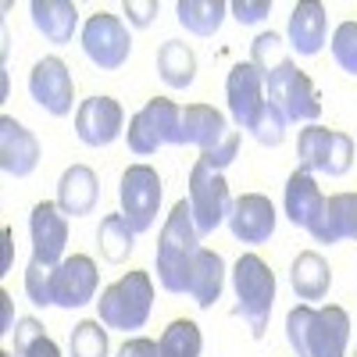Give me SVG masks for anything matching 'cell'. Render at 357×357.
I'll return each mask as SVG.
<instances>
[{
	"label": "cell",
	"instance_id": "36",
	"mask_svg": "<svg viewBox=\"0 0 357 357\" xmlns=\"http://www.w3.org/2000/svg\"><path fill=\"white\" fill-rule=\"evenodd\" d=\"M350 168H354V139L336 129V136H333V154H329V172H325V175L340 178V175H347Z\"/></svg>",
	"mask_w": 357,
	"mask_h": 357
},
{
	"label": "cell",
	"instance_id": "32",
	"mask_svg": "<svg viewBox=\"0 0 357 357\" xmlns=\"http://www.w3.org/2000/svg\"><path fill=\"white\" fill-rule=\"evenodd\" d=\"M25 296L36 307H54V268H47L40 261H29V268H25Z\"/></svg>",
	"mask_w": 357,
	"mask_h": 357
},
{
	"label": "cell",
	"instance_id": "9",
	"mask_svg": "<svg viewBox=\"0 0 357 357\" xmlns=\"http://www.w3.org/2000/svg\"><path fill=\"white\" fill-rule=\"evenodd\" d=\"M29 97H33L47 114L65 118L75 104V79L61 57H40L29 72Z\"/></svg>",
	"mask_w": 357,
	"mask_h": 357
},
{
	"label": "cell",
	"instance_id": "40",
	"mask_svg": "<svg viewBox=\"0 0 357 357\" xmlns=\"http://www.w3.org/2000/svg\"><path fill=\"white\" fill-rule=\"evenodd\" d=\"M40 336H47L40 318H18V325H15V354L22 357V354H25L29 347H33Z\"/></svg>",
	"mask_w": 357,
	"mask_h": 357
},
{
	"label": "cell",
	"instance_id": "13",
	"mask_svg": "<svg viewBox=\"0 0 357 357\" xmlns=\"http://www.w3.org/2000/svg\"><path fill=\"white\" fill-rule=\"evenodd\" d=\"M97 286H100L97 261L86 254H72L54 268V307H65V311L86 307L97 296Z\"/></svg>",
	"mask_w": 357,
	"mask_h": 357
},
{
	"label": "cell",
	"instance_id": "7",
	"mask_svg": "<svg viewBox=\"0 0 357 357\" xmlns=\"http://www.w3.org/2000/svg\"><path fill=\"white\" fill-rule=\"evenodd\" d=\"M79 43H82V54L100 72H118V68L129 61V54H132V33H129V25L118 18V15H107V11H97V15H89L82 22Z\"/></svg>",
	"mask_w": 357,
	"mask_h": 357
},
{
	"label": "cell",
	"instance_id": "43",
	"mask_svg": "<svg viewBox=\"0 0 357 357\" xmlns=\"http://www.w3.org/2000/svg\"><path fill=\"white\" fill-rule=\"evenodd\" d=\"M15 311H11V296L0 289V336H8V333H15Z\"/></svg>",
	"mask_w": 357,
	"mask_h": 357
},
{
	"label": "cell",
	"instance_id": "16",
	"mask_svg": "<svg viewBox=\"0 0 357 357\" xmlns=\"http://www.w3.org/2000/svg\"><path fill=\"white\" fill-rule=\"evenodd\" d=\"M311 240L314 243H340L354 240L357 243V193H333L325 197L318 218L311 222Z\"/></svg>",
	"mask_w": 357,
	"mask_h": 357
},
{
	"label": "cell",
	"instance_id": "8",
	"mask_svg": "<svg viewBox=\"0 0 357 357\" xmlns=\"http://www.w3.org/2000/svg\"><path fill=\"white\" fill-rule=\"evenodd\" d=\"M190 211H193V225L200 232V240L204 236H211L218 225L229 222V211H232V193H229V183H225V175L215 172V168H207L204 161L193 165L190 172Z\"/></svg>",
	"mask_w": 357,
	"mask_h": 357
},
{
	"label": "cell",
	"instance_id": "20",
	"mask_svg": "<svg viewBox=\"0 0 357 357\" xmlns=\"http://www.w3.org/2000/svg\"><path fill=\"white\" fill-rule=\"evenodd\" d=\"M229 122H225V114L211 104H190L183 107V143L197 146L200 154L207 151H215L218 143L229 139Z\"/></svg>",
	"mask_w": 357,
	"mask_h": 357
},
{
	"label": "cell",
	"instance_id": "31",
	"mask_svg": "<svg viewBox=\"0 0 357 357\" xmlns=\"http://www.w3.org/2000/svg\"><path fill=\"white\" fill-rule=\"evenodd\" d=\"M286 40L279 33H257L254 43H250V65L261 72V75H272L275 68H282L289 61V54H286Z\"/></svg>",
	"mask_w": 357,
	"mask_h": 357
},
{
	"label": "cell",
	"instance_id": "18",
	"mask_svg": "<svg viewBox=\"0 0 357 357\" xmlns=\"http://www.w3.org/2000/svg\"><path fill=\"white\" fill-rule=\"evenodd\" d=\"M100 197V183H97V172L89 165H72L61 172L57 178V207L68 215V218H82V215H93Z\"/></svg>",
	"mask_w": 357,
	"mask_h": 357
},
{
	"label": "cell",
	"instance_id": "34",
	"mask_svg": "<svg viewBox=\"0 0 357 357\" xmlns=\"http://www.w3.org/2000/svg\"><path fill=\"white\" fill-rule=\"evenodd\" d=\"M286 114L268 100V107L261 111V118H257V126L250 129V136L261 143V146H282V139H286Z\"/></svg>",
	"mask_w": 357,
	"mask_h": 357
},
{
	"label": "cell",
	"instance_id": "2",
	"mask_svg": "<svg viewBox=\"0 0 357 357\" xmlns=\"http://www.w3.org/2000/svg\"><path fill=\"white\" fill-rule=\"evenodd\" d=\"M200 254V232L193 225V211H190V200H178L172 207V215L161 225L158 236V282L165 293L183 296L190 289V272H193V261Z\"/></svg>",
	"mask_w": 357,
	"mask_h": 357
},
{
	"label": "cell",
	"instance_id": "1",
	"mask_svg": "<svg viewBox=\"0 0 357 357\" xmlns=\"http://www.w3.org/2000/svg\"><path fill=\"white\" fill-rule=\"evenodd\" d=\"M286 340L293 347V357H347L350 314L336 304H296L286 314Z\"/></svg>",
	"mask_w": 357,
	"mask_h": 357
},
{
	"label": "cell",
	"instance_id": "35",
	"mask_svg": "<svg viewBox=\"0 0 357 357\" xmlns=\"http://www.w3.org/2000/svg\"><path fill=\"white\" fill-rule=\"evenodd\" d=\"M126 143H129V151H132L136 158H151V154H158V151H161V139H158V132L151 129V122H146V118H143L139 111L129 118Z\"/></svg>",
	"mask_w": 357,
	"mask_h": 357
},
{
	"label": "cell",
	"instance_id": "6",
	"mask_svg": "<svg viewBox=\"0 0 357 357\" xmlns=\"http://www.w3.org/2000/svg\"><path fill=\"white\" fill-rule=\"evenodd\" d=\"M118 204H122V215L132 225L136 236L151 232L161 211V175L151 165H129L122 172V183H118Z\"/></svg>",
	"mask_w": 357,
	"mask_h": 357
},
{
	"label": "cell",
	"instance_id": "22",
	"mask_svg": "<svg viewBox=\"0 0 357 357\" xmlns=\"http://www.w3.org/2000/svg\"><path fill=\"white\" fill-rule=\"evenodd\" d=\"M321 204H325V197H321V190H318V183H314V175H307V172L296 168V172L286 178V190H282V211H286V218H289L296 229H311V222H314L318 211H321Z\"/></svg>",
	"mask_w": 357,
	"mask_h": 357
},
{
	"label": "cell",
	"instance_id": "3",
	"mask_svg": "<svg viewBox=\"0 0 357 357\" xmlns=\"http://www.w3.org/2000/svg\"><path fill=\"white\" fill-rule=\"evenodd\" d=\"M232 293L236 314L250 325V336L261 340L275 307V272L268 268V261L257 254H243L232 264Z\"/></svg>",
	"mask_w": 357,
	"mask_h": 357
},
{
	"label": "cell",
	"instance_id": "19",
	"mask_svg": "<svg viewBox=\"0 0 357 357\" xmlns=\"http://www.w3.org/2000/svg\"><path fill=\"white\" fill-rule=\"evenodd\" d=\"M29 15H33L36 33L54 47H65V43L75 40V33H82L79 8L72 4V0H33V4H29Z\"/></svg>",
	"mask_w": 357,
	"mask_h": 357
},
{
	"label": "cell",
	"instance_id": "28",
	"mask_svg": "<svg viewBox=\"0 0 357 357\" xmlns=\"http://www.w3.org/2000/svg\"><path fill=\"white\" fill-rule=\"evenodd\" d=\"M139 114L151 122V129L158 132L161 146H183V107L168 97H154L139 107Z\"/></svg>",
	"mask_w": 357,
	"mask_h": 357
},
{
	"label": "cell",
	"instance_id": "4",
	"mask_svg": "<svg viewBox=\"0 0 357 357\" xmlns=\"http://www.w3.org/2000/svg\"><path fill=\"white\" fill-rule=\"evenodd\" d=\"M151 311H154V282L146 272H126L97 301V318L107 329H118V333L143 329Z\"/></svg>",
	"mask_w": 357,
	"mask_h": 357
},
{
	"label": "cell",
	"instance_id": "25",
	"mask_svg": "<svg viewBox=\"0 0 357 357\" xmlns=\"http://www.w3.org/2000/svg\"><path fill=\"white\" fill-rule=\"evenodd\" d=\"M225 15H229L225 0H178L175 4L178 25L193 36H215L225 22Z\"/></svg>",
	"mask_w": 357,
	"mask_h": 357
},
{
	"label": "cell",
	"instance_id": "17",
	"mask_svg": "<svg viewBox=\"0 0 357 357\" xmlns=\"http://www.w3.org/2000/svg\"><path fill=\"white\" fill-rule=\"evenodd\" d=\"M325 40H329V15H325V4H318V0L296 4L289 11L286 43L301 57H314V54H321Z\"/></svg>",
	"mask_w": 357,
	"mask_h": 357
},
{
	"label": "cell",
	"instance_id": "5",
	"mask_svg": "<svg viewBox=\"0 0 357 357\" xmlns=\"http://www.w3.org/2000/svg\"><path fill=\"white\" fill-rule=\"evenodd\" d=\"M264 89H268V100L286 114V122H304V126L318 122L321 97H318V86L307 79V72H301V65L286 61L272 75H264Z\"/></svg>",
	"mask_w": 357,
	"mask_h": 357
},
{
	"label": "cell",
	"instance_id": "41",
	"mask_svg": "<svg viewBox=\"0 0 357 357\" xmlns=\"http://www.w3.org/2000/svg\"><path fill=\"white\" fill-rule=\"evenodd\" d=\"M114 357H161V347L154 340H146V336H132V340H126L122 347H118Z\"/></svg>",
	"mask_w": 357,
	"mask_h": 357
},
{
	"label": "cell",
	"instance_id": "10",
	"mask_svg": "<svg viewBox=\"0 0 357 357\" xmlns=\"http://www.w3.org/2000/svg\"><path fill=\"white\" fill-rule=\"evenodd\" d=\"M225 100H229V114L236 129H254L261 111L268 107V89H264V75L250 65V61H240L232 65L229 79H225Z\"/></svg>",
	"mask_w": 357,
	"mask_h": 357
},
{
	"label": "cell",
	"instance_id": "21",
	"mask_svg": "<svg viewBox=\"0 0 357 357\" xmlns=\"http://www.w3.org/2000/svg\"><path fill=\"white\" fill-rule=\"evenodd\" d=\"M289 286L296 293V301L304 304H314V301H325V293L333 286V268L318 250H304L293 257V268H289Z\"/></svg>",
	"mask_w": 357,
	"mask_h": 357
},
{
	"label": "cell",
	"instance_id": "44",
	"mask_svg": "<svg viewBox=\"0 0 357 357\" xmlns=\"http://www.w3.org/2000/svg\"><path fill=\"white\" fill-rule=\"evenodd\" d=\"M11 268V229H0V275Z\"/></svg>",
	"mask_w": 357,
	"mask_h": 357
},
{
	"label": "cell",
	"instance_id": "38",
	"mask_svg": "<svg viewBox=\"0 0 357 357\" xmlns=\"http://www.w3.org/2000/svg\"><path fill=\"white\" fill-rule=\"evenodd\" d=\"M229 15L240 25H261L272 15V0H236V4H229Z\"/></svg>",
	"mask_w": 357,
	"mask_h": 357
},
{
	"label": "cell",
	"instance_id": "45",
	"mask_svg": "<svg viewBox=\"0 0 357 357\" xmlns=\"http://www.w3.org/2000/svg\"><path fill=\"white\" fill-rule=\"evenodd\" d=\"M0 357H15V354H8V350H0Z\"/></svg>",
	"mask_w": 357,
	"mask_h": 357
},
{
	"label": "cell",
	"instance_id": "24",
	"mask_svg": "<svg viewBox=\"0 0 357 357\" xmlns=\"http://www.w3.org/2000/svg\"><path fill=\"white\" fill-rule=\"evenodd\" d=\"M158 75L168 89H190L197 79V54L183 40H165L158 50Z\"/></svg>",
	"mask_w": 357,
	"mask_h": 357
},
{
	"label": "cell",
	"instance_id": "29",
	"mask_svg": "<svg viewBox=\"0 0 357 357\" xmlns=\"http://www.w3.org/2000/svg\"><path fill=\"white\" fill-rule=\"evenodd\" d=\"M161 357H200L204 350V336H200V325L193 318H175L168 321V329L158 340Z\"/></svg>",
	"mask_w": 357,
	"mask_h": 357
},
{
	"label": "cell",
	"instance_id": "11",
	"mask_svg": "<svg viewBox=\"0 0 357 357\" xmlns=\"http://www.w3.org/2000/svg\"><path fill=\"white\" fill-rule=\"evenodd\" d=\"M29 236H33V261L57 268L65 261L68 247V215L57 207V200H40L29 211Z\"/></svg>",
	"mask_w": 357,
	"mask_h": 357
},
{
	"label": "cell",
	"instance_id": "26",
	"mask_svg": "<svg viewBox=\"0 0 357 357\" xmlns=\"http://www.w3.org/2000/svg\"><path fill=\"white\" fill-rule=\"evenodd\" d=\"M333 136H336V129H325L318 122L301 129V139H296V168L307 172V175H325L329 172Z\"/></svg>",
	"mask_w": 357,
	"mask_h": 357
},
{
	"label": "cell",
	"instance_id": "12",
	"mask_svg": "<svg viewBox=\"0 0 357 357\" xmlns=\"http://www.w3.org/2000/svg\"><path fill=\"white\" fill-rule=\"evenodd\" d=\"M126 132V111L114 97H86L75 107V136L86 146H111Z\"/></svg>",
	"mask_w": 357,
	"mask_h": 357
},
{
	"label": "cell",
	"instance_id": "42",
	"mask_svg": "<svg viewBox=\"0 0 357 357\" xmlns=\"http://www.w3.org/2000/svg\"><path fill=\"white\" fill-rule=\"evenodd\" d=\"M22 357H61V347H57L50 336H40V340H36L33 347H29Z\"/></svg>",
	"mask_w": 357,
	"mask_h": 357
},
{
	"label": "cell",
	"instance_id": "15",
	"mask_svg": "<svg viewBox=\"0 0 357 357\" xmlns=\"http://www.w3.org/2000/svg\"><path fill=\"white\" fill-rule=\"evenodd\" d=\"M40 165V139L29 132L18 118L0 114V168L11 178L33 175Z\"/></svg>",
	"mask_w": 357,
	"mask_h": 357
},
{
	"label": "cell",
	"instance_id": "23",
	"mask_svg": "<svg viewBox=\"0 0 357 357\" xmlns=\"http://www.w3.org/2000/svg\"><path fill=\"white\" fill-rule=\"evenodd\" d=\"M222 289H225V261L218 250H207L200 247L197 261H193V272H190V296L200 311H211L222 301Z\"/></svg>",
	"mask_w": 357,
	"mask_h": 357
},
{
	"label": "cell",
	"instance_id": "30",
	"mask_svg": "<svg viewBox=\"0 0 357 357\" xmlns=\"http://www.w3.org/2000/svg\"><path fill=\"white\" fill-rule=\"evenodd\" d=\"M68 354H72V357H107V354H111L107 325H104L100 318H82L75 329H72Z\"/></svg>",
	"mask_w": 357,
	"mask_h": 357
},
{
	"label": "cell",
	"instance_id": "27",
	"mask_svg": "<svg viewBox=\"0 0 357 357\" xmlns=\"http://www.w3.org/2000/svg\"><path fill=\"white\" fill-rule=\"evenodd\" d=\"M97 247H100V257H104L107 264H122V261H129V254H132V247H136V232H132V225L126 222L122 211L100 218Z\"/></svg>",
	"mask_w": 357,
	"mask_h": 357
},
{
	"label": "cell",
	"instance_id": "37",
	"mask_svg": "<svg viewBox=\"0 0 357 357\" xmlns=\"http://www.w3.org/2000/svg\"><path fill=\"white\" fill-rule=\"evenodd\" d=\"M236 158H240V132L232 129L225 143H218L215 151H207V154H200L197 161H204L207 168H215V172H225V168H229V165H232Z\"/></svg>",
	"mask_w": 357,
	"mask_h": 357
},
{
	"label": "cell",
	"instance_id": "33",
	"mask_svg": "<svg viewBox=\"0 0 357 357\" xmlns=\"http://www.w3.org/2000/svg\"><path fill=\"white\" fill-rule=\"evenodd\" d=\"M333 57L347 75H357V22H340L333 33Z\"/></svg>",
	"mask_w": 357,
	"mask_h": 357
},
{
	"label": "cell",
	"instance_id": "46",
	"mask_svg": "<svg viewBox=\"0 0 357 357\" xmlns=\"http://www.w3.org/2000/svg\"><path fill=\"white\" fill-rule=\"evenodd\" d=\"M354 357H357V354H354Z\"/></svg>",
	"mask_w": 357,
	"mask_h": 357
},
{
	"label": "cell",
	"instance_id": "14",
	"mask_svg": "<svg viewBox=\"0 0 357 357\" xmlns=\"http://www.w3.org/2000/svg\"><path fill=\"white\" fill-rule=\"evenodd\" d=\"M275 222H279V211L264 193H243V197L232 200V211H229L225 225L240 243L261 247L275 236Z\"/></svg>",
	"mask_w": 357,
	"mask_h": 357
},
{
	"label": "cell",
	"instance_id": "39",
	"mask_svg": "<svg viewBox=\"0 0 357 357\" xmlns=\"http://www.w3.org/2000/svg\"><path fill=\"white\" fill-rule=\"evenodd\" d=\"M158 11H161L158 0H126V22H129V29H146L158 18Z\"/></svg>",
	"mask_w": 357,
	"mask_h": 357
}]
</instances>
